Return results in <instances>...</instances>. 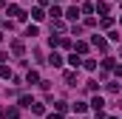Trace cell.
<instances>
[{
	"label": "cell",
	"instance_id": "obj_14",
	"mask_svg": "<svg viewBox=\"0 0 122 119\" xmlns=\"http://www.w3.org/2000/svg\"><path fill=\"white\" fill-rule=\"evenodd\" d=\"M91 105H94V111H102V105H105V102H102V99H99V96H97V99H94Z\"/></svg>",
	"mask_w": 122,
	"mask_h": 119
},
{
	"label": "cell",
	"instance_id": "obj_18",
	"mask_svg": "<svg viewBox=\"0 0 122 119\" xmlns=\"http://www.w3.org/2000/svg\"><path fill=\"white\" fill-rule=\"evenodd\" d=\"M111 119H117V116H111Z\"/></svg>",
	"mask_w": 122,
	"mask_h": 119
},
{
	"label": "cell",
	"instance_id": "obj_7",
	"mask_svg": "<svg viewBox=\"0 0 122 119\" xmlns=\"http://www.w3.org/2000/svg\"><path fill=\"white\" fill-rule=\"evenodd\" d=\"M31 17H34V20H43V17H46V11H43V9H34V11H31Z\"/></svg>",
	"mask_w": 122,
	"mask_h": 119
},
{
	"label": "cell",
	"instance_id": "obj_12",
	"mask_svg": "<svg viewBox=\"0 0 122 119\" xmlns=\"http://www.w3.org/2000/svg\"><path fill=\"white\" fill-rule=\"evenodd\" d=\"M11 51H14V54L20 57V54H23V43H14V45H11Z\"/></svg>",
	"mask_w": 122,
	"mask_h": 119
},
{
	"label": "cell",
	"instance_id": "obj_8",
	"mask_svg": "<svg viewBox=\"0 0 122 119\" xmlns=\"http://www.w3.org/2000/svg\"><path fill=\"white\" fill-rule=\"evenodd\" d=\"M65 17H68V20H77V17H80V11H77V9H68V11H65Z\"/></svg>",
	"mask_w": 122,
	"mask_h": 119
},
{
	"label": "cell",
	"instance_id": "obj_15",
	"mask_svg": "<svg viewBox=\"0 0 122 119\" xmlns=\"http://www.w3.org/2000/svg\"><path fill=\"white\" fill-rule=\"evenodd\" d=\"M6 116H9V119H17V108H9V111H6Z\"/></svg>",
	"mask_w": 122,
	"mask_h": 119
},
{
	"label": "cell",
	"instance_id": "obj_3",
	"mask_svg": "<svg viewBox=\"0 0 122 119\" xmlns=\"http://www.w3.org/2000/svg\"><path fill=\"white\" fill-rule=\"evenodd\" d=\"M91 43H94V45H97V48H99V51H105V48H108V43H105L102 37H94Z\"/></svg>",
	"mask_w": 122,
	"mask_h": 119
},
{
	"label": "cell",
	"instance_id": "obj_11",
	"mask_svg": "<svg viewBox=\"0 0 122 119\" xmlns=\"http://www.w3.org/2000/svg\"><path fill=\"white\" fill-rule=\"evenodd\" d=\"M77 51H80V54H85V51H88V43H82V40H80V43H77Z\"/></svg>",
	"mask_w": 122,
	"mask_h": 119
},
{
	"label": "cell",
	"instance_id": "obj_4",
	"mask_svg": "<svg viewBox=\"0 0 122 119\" xmlns=\"http://www.w3.org/2000/svg\"><path fill=\"white\" fill-rule=\"evenodd\" d=\"M26 82H29V85H34V82H40V74H37V71H29V77H26Z\"/></svg>",
	"mask_w": 122,
	"mask_h": 119
},
{
	"label": "cell",
	"instance_id": "obj_5",
	"mask_svg": "<svg viewBox=\"0 0 122 119\" xmlns=\"http://www.w3.org/2000/svg\"><path fill=\"white\" fill-rule=\"evenodd\" d=\"M29 108H31V111H34V114H43V111H46V108H43V102H31Z\"/></svg>",
	"mask_w": 122,
	"mask_h": 119
},
{
	"label": "cell",
	"instance_id": "obj_16",
	"mask_svg": "<svg viewBox=\"0 0 122 119\" xmlns=\"http://www.w3.org/2000/svg\"><path fill=\"white\" fill-rule=\"evenodd\" d=\"M48 119H62V114H60V111H54V114H48Z\"/></svg>",
	"mask_w": 122,
	"mask_h": 119
},
{
	"label": "cell",
	"instance_id": "obj_2",
	"mask_svg": "<svg viewBox=\"0 0 122 119\" xmlns=\"http://www.w3.org/2000/svg\"><path fill=\"white\" fill-rule=\"evenodd\" d=\"M48 65H54V68H60V65H62V57L57 54V51H54V54L48 57Z\"/></svg>",
	"mask_w": 122,
	"mask_h": 119
},
{
	"label": "cell",
	"instance_id": "obj_17",
	"mask_svg": "<svg viewBox=\"0 0 122 119\" xmlns=\"http://www.w3.org/2000/svg\"><path fill=\"white\" fill-rule=\"evenodd\" d=\"M0 40H3V34H0Z\"/></svg>",
	"mask_w": 122,
	"mask_h": 119
},
{
	"label": "cell",
	"instance_id": "obj_6",
	"mask_svg": "<svg viewBox=\"0 0 122 119\" xmlns=\"http://www.w3.org/2000/svg\"><path fill=\"white\" fill-rule=\"evenodd\" d=\"M68 62H71V65H74V68H80V65H82V60L77 57V54H71V57H68Z\"/></svg>",
	"mask_w": 122,
	"mask_h": 119
},
{
	"label": "cell",
	"instance_id": "obj_10",
	"mask_svg": "<svg viewBox=\"0 0 122 119\" xmlns=\"http://www.w3.org/2000/svg\"><path fill=\"white\" fill-rule=\"evenodd\" d=\"M65 82H68V85H77V74L68 71V74H65Z\"/></svg>",
	"mask_w": 122,
	"mask_h": 119
},
{
	"label": "cell",
	"instance_id": "obj_9",
	"mask_svg": "<svg viewBox=\"0 0 122 119\" xmlns=\"http://www.w3.org/2000/svg\"><path fill=\"white\" fill-rule=\"evenodd\" d=\"M99 26H102V29H111V26H114V20H111V17H102V20H99Z\"/></svg>",
	"mask_w": 122,
	"mask_h": 119
},
{
	"label": "cell",
	"instance_id": "obj_13",
	"mask_svg": "<svg viewBox=\"0 0 122 119\" xmlns=\"http://www.w3.org/2000/svg\"><path fill=\"white\" fill-rule=\"evenodd\" d=\"M74 111L77 114H85V102H74Z\"/></svg>",
	"mask_w": 122,
	"mask_h": 119
},
{
	"label": "cell",
	"instance_id": "obj_1",
	"mask_svg": "<svg viewBox=\"0 0 122 119\" xmlns=\"http://www.w3.org/2000/svg\"><path fill=\"white\" fill-rule=\"evenodd\" d=\"M9 14H11L14 20H26V11H23L20 6H9Z\"/></svg>",
	"mask_w": 122,
	"mask_h": 119
}]
</instances>
